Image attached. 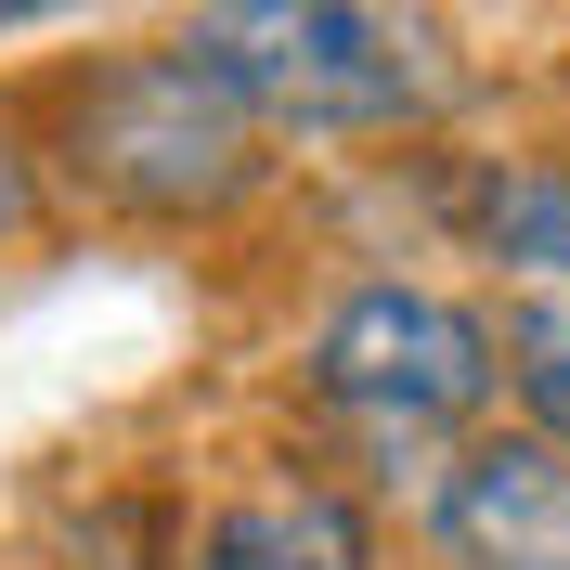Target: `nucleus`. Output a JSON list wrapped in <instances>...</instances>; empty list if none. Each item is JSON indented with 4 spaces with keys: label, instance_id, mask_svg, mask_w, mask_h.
<instances>
[{
    "label": "nucleus",
    "instance_id": "f257e3e1",
    "mask_svg": "<svg viewBox=\"0 0 570 570\" xmlns=\"http://www.w3.org/2000/svg\"><path fill=\"white\" fill-rule=\"evenodd\" d=\"M195 52L247 91L259 130H298V142L415 130L454 91V66H441L415 0H208Z\"/></svg>",
    "mask_w": 570,
    "mask_h": 570
},
{
    "label": "nucleus",
    "instance_id": "f03ea898",
    "mask_svg": "<svg viewBox=\"0 0 570 570\" xmlns=\"http://www.w3.org/2000/svg\"><path fill=\"white\" fill-rule=\"evenodd\" d=\"M259 142L273 130L247 117V91H234L195 39L117 52V66H91L66 91V169H78V195H105V208H130V220H220L259 181Z\"/></svg>",
    "mask_w": 570,
    "mask_h": 570
},
{
    "label": "nucleus",
    "instance_id": "7ed1b4c3",
    "mask_svg": "<svg viewBox=\"0 0 570 570\" xmlns=\"http://www.w3.org/2000/svg\"><path fill=\"white\" fill-rule=\"evenodd\" d=\"M505 376V337L441 285H351L312 337V402L363 428L376 454H415L441 428H466Z\"/></svg>",
    "mask_w": 570,
    "mask_h": 570
},
{
    "label": "nucleus",
    "instance_id": "20e7f679",
    "mask_svg": "<svg viewBox=\"0 0 570 570\" xmlns=\"http://www.w3.org/2000/svg\"><path fill=\"white\" fill-rule=\"evenodd\" d=\"M428 544L454 570H570V454L544 428H480L428 493Z\"/></svg>",
    "mask_w": 570,
    "mask_h": 570
},
{
    "label": "nucleus",
    "instance_id": "39448f33",
    "mask_svg": "<svg viewBox=\"0 0 570 570\" xmlns=\"http://www.w3.org/2000/svg\"><path fill=\"white\" fill-rule=\"evenodd\" d=\"M195 570H376V544L337 493H259L234 519H208Z\"/></svg>",
    "mask_w": 570,
    "mask_h": 570
},
{
    "label": "nucleus",
    "instance_id": "423d86ee",
    "mask_svg": "<svg viewBox=\"0 0 570 570\" xmlns=\"http://www.w3.org/2000/svg\"><path fill=\"white\" fill-rule=\"evenodd\" d=\"M480 247L532 298H570V156H519L480 181Z\"/></svg>",
    "mask_w": 570,
    "mask_h": 570
},
{
    "label": "nucleus",
    "instance_id": "0eeeda50",
    "mask_svg": "<svg viewBox=\"0 0 570 570\" xmlns=\"http://www.w3.org/2000/svg\"><path fill=\"white\" fill-rule=\"evenodd\" d=\"M505 376H519L532 428L570 454V298H519V312H505Z\"/></svg>",
    "mask_w": 570,
    "mask_h": 570
},
{
    "label": "nucleus",
    "instance_id": "6e6552de",
    "mask_svg": "<svg viewBox=\"0 0 570 570\" xmlns=\"http://www.w3.org/2000/svg\"><path fill=\"white\" fill-rule=\"evenodd\" d=\"M27 208H39V181H27V156H13V142H0V247L27 234Z\"/></svg>",
    "mask_w": 570,
    "mask_h": 570
},
{
    "label": "nucleus",
    "instance_id": "1a4fd4ad",
    "mask_svg": "<svg viewBox=\"0 0 570 570\" xmlns=\"http://www.w3.org/2000/svg\"><path fill=\"white\" fill-rule=\"evenodd\" d=\"M27 13H66V0H0V27H27Z\"/></svg>",
    "mask_w": 570,
    "mask_h": 570
}]
</instances>
